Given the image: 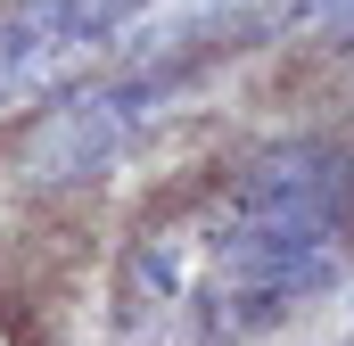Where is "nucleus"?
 Returning <instances> with one entry per match:
<instances>
[{
  "instance_id": "nucleus-1",
  "label": "nucleus",
  "mask_w": 354,
  "mask_h": 346,
  "mask_svg": "<svg viewBox=\"0 0 354 346\" xmlns=\"http://www.w3.org/2000/svg\"><path fill=\"white\" fill-rule=\"evenodd\" d=\"M248 33H214V42H189V50H157V58H132L124 75H107V83L75 91L66 107H50L41 116V132H33V181L41 190H83V181H99V173H115L165 116H174V99L223 50H239Z\"/></svg>"
},
{
  "instance_id": "nucleus-2",
  "label": "nucleus",
  "mask_w": 354,
  "mask_h": 346,
  "mask_svg": "<svg viewBox=\"0 0 354 346\" xmlns=\"http://www.w3.org/2000/svg\"><path fill=\"white\" fill-rule=\"evenodd\" d=\"M140 17L149 0H8L0 8V99H33L66 83L91 50H107Z\"/></svg>"
},
{
  "instance_id": "nucleus-6",
  "label": "nucleus",
  "mask_w": 354,
  "mask_h": 346,
  "mask_svg": "<svg viewBox=\"0 0 354 346\" xmlns=\"http://www.w3.org/2000/svg\"><path fill=\"white\" fill-rule=\"evenodd\" d=\"M346 346H354V338H346Z\"/></svg>"
},
{
  "instance_id": "nucleus-4",
  "label": "nucleus",
  "mask_w": 354,
  "mask_h": 346,
  "mask_svg": "<svg viewBox=\"0 0 354 346\" xmlns=\"http://www.w3.org/2000/svg\"><path fill=\"white\" fill-rule=\"evenodd\" d=\"M264 25H288V33H354V0H280L272 17H256V33Z\"/></svg>"
},
{
  "instance_id": "nucleus-5",
  "label": "nucleus",
  "mask_w": 354,
  "mask_h": 346,
  "mask_svg": "<svg viewBox=\"0 0 354 346\" xmlns=\"http://www.w3.org/2000/svg\"><path fill=\"white\" fill-rule=\"evenodd\" d=\"M346 330H354V289H346Z\"/></svg>"
},
{
  "instance_id": "nucleus-3",
  "label": "nucleus",
  "mask_w": 354,
  "mask_h": 346,
  "mask_svg": "<svg viewBox=\"0 0 354 346\" xmlns=\"http://www.w3.org/2000/svg\"><path fill=\"white\" fill-rule=\"evenodd\" d=\"M181 297H189V248H181V231H140L124 248V272H115L124 330H140L149 313H174Z\"/></svg>"
}]
</instances>
